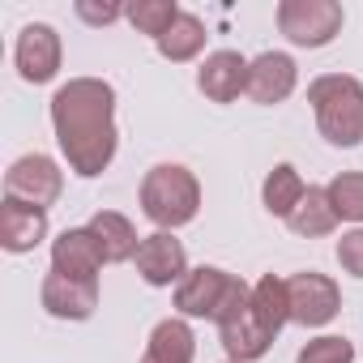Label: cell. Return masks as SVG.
<instances>
[{"instance_id": "1", "label": "cell", "mask_w": 363, "mask_h": 363, "mask_svg": "<svg viewBox=\"0 0 363 363\" xmlns=\"http://www.w3.org/2000/svg\"><path fill=\"white\" fill-rule=\"evenodd\" d=\"M56 145L82 179H94L116 158V90L103 77H73L52 94Z\"/></svg>"}, {"instance_id": "2", "label": "cell", "mask_w": 363, "mask_h": 363, "mask_svg": "<svg viewBox=\"0 0 363 363\" xmlns=\"http://www.w3.org/2000/svg\"><path fill=\"white\" fill-rule=\"evenodd\" d=\"M308 103L316 128L329 145L354 150L363 145V82L350 73H325L308 86Z\"/></svg>"}, {"instance_id": "3", "label": "cell", "mask_w": 363, "mask_h": 363, "mask_svg": "<svg viewBox=\"0 0 363 363\" xmlns=\"http://www.w3.org/2000/svg\"><path fill=\"white\" fill-rule=\"evenodd\" d=\"M201 210V184L189 167L179 162H158L145 171L141 179V214L158 227V231H175L189 227Z\"/></svg>"}, {"instance_id": "4", "label": "cell", "mask_w": 363, "mask_h": 363, "mask_svg": "<svg viewBox=\"0 0 363 363\" xmlns=\"http://www.w3.org/2000/svg\"><path fill=\"white\" fill-rule=\"evenodd\" d=\"M252 295V286L218 265H201V269H189V278L175 286V308L179 316H201V320H227L244 299Z\"/></svg>"}, {"instance_id": "5", "label": "cell", "mask_w": 363, "mask_h": 363, "mask_svg": "<svg viewBox=\"0 0 363 363\" xmlns=\"http://www.w3.org/2000/svg\"><path fill=\"white\" fill-rule=\"evenodd\" d=\"M278 30L295 48H325L342 35V5L337 0H282Z\"/></svg>"}, {"instance_id": "6", "label": "cell", "mask_w": 363, "mask_h": 363, "mask_svg": "<svg viewBox=\"0 0 363 363\" xmlns=\"http://www.w3.org/2000/svg\"><path fill=\"white\" fill-rule=\"evenodd\" d=\"M65 193V171L56 167V158L48 154H22L9 171H5V197H18L26 206H56Z\"/></svg>"}, {"instance_id": "7", "label": "cell", "mask_w": 363, "mask_h": 363, "mask_svg": "<svg viewBox=\"0 0 363 363\" xmlns=\"http://www.w3.org/2000/svg\"><path fill=\"white\" fill-rule=\"evenodd\" d=\"M286 295H291V320L303 325V329H320L337 316L342 308V291L333 278L316 274V269H303V274H291L286 278Z\"/></svg>"}, {"instance_id": "8", "label": "cell", "mask_w": 363, "mask_h": 363, "mask_svg": "<svg viewBox=\"0 0 363 363\" xmlns=\"http://www.w3.org/2000/svg\"><path fill=\"white\" fill-rule=\"evenodd\" d=\"M13 65H18V77L30 82V86L52 82V77L60 73V35H56L48 22L22 26L18 48H13Z\"/></svg>"}, {"instance_id": "9", "label": "cell", "mask_w": 363, "mask_h": 363, "mask_svg": "<svg viewBox=\"0 0 363 363\" xmlns=\"http://www.w3.org/2000/svg\"><path fill=\"white\" fill-rule=\"evenodd\" d=\"M133 261H137V274L150 286H179V282L189 278V252H184V244H179L171 231L145 235Z\"/></svg>"}, {"instance_id": "10", "label": "cell", "mask_w": 363, "mask_h": 363, "mask_svg": "<svg viewBox=\"0 0 363 363\" xmlns=\"http://www.w3.org/2000/svg\"><path fill=\"white\" fill-rule=\"evenodd\" d=\"M218 337H223V350H227L231 363H257L269 350V342H274V333L261 325V316L252 308V295L227 320H218Z\"/></svg>"}, {"instance_id": "11", "label": "cell", "mask_w": 363, "mask_h": 363, "mask_svg": "<svg viewBox=\"0 0 363 363\" xmlns=\"http://www.w3.org/2000/svg\"><path fill=\"white\" fill-rule=\"evenodd\" d=\"M39 299H43L48 316H56V320H90L94 308H99V282H77V278H65V274L48 269V278L39 286Z\"/></svg>"}, {"instance_id": "12", "label": "cell", "mask_w": 363, "mask_h": 363, "mask_svg": "<svg viewBox=\"0 0 363 363\" xmlns=\"http://www.w3.org/2000/svg\"><path fill=\"white\" fill-rule=\"evenodd\" d=\"M43 240H48V210L26 206L18 197L0 201V248L22 257V252H35Z\"/></svg>"}, {"instance_id": "13", "label": "cell", "mask_w": 363, "mask_h": 363, "mask_svg": "<svg viewBox=\"0 0 363 363\" xmlns=\"http://www.w3.org/2000/svg\"><path fill=\"white\" fill-rule=\"evenodd\" d=\"M103 252L90 235V227H69L56 235L52 244V269L65 274V278H77V282H99V269H103Z\"/></svg>"}, {"instance_id": "14", "label": "cell", "mask_w": 363, "mask_h": 363, "mask_svg": "<svg viewBox=\"0 0 363 363\" xmlns=\"http://www.w3.org/2000/svg\"><path fill=\"white\" fill-rule=\"evenodd\" d=\"M295 60L286 52H261L257 60H248V99L261 107L286 103L295 90Z\"/></svg>"}, {"instance_id": "15", "label": "cell", "mask_w": 363, "mask_h": 363, "mask_svg": "<svg viewBox=\"0 0 363 363\" xmlns=\"http://www.w3.org/2000/svg\"><path fill=\"white\" fill-rule=\"evenodd\" d=\"M197 86L210 103H235L248 94V60L240 52H210L197 69Z\"/></svg>"}, {"instance_id": "16", "label": "cell", "mask_w": 363, "mask_h": 363, "mask_svg": "<svg viewBox=\"0 0 363 363\" xmlns=\"http://www.w3.org/2000/svg\"><path fill=\"white\" fill-rule=\"evenodd\" d=\"M193 354H197V337H193L189 320L184 316H167V320L154 325L141 363H193Z\"/></svg>"}, {"instance_id": "17", "label": "cell", "mask_w": 363, "mask_h": 363, "mask_svg": "<svg viewBox=\"0 0 363 363\" xmlns=\"http://www.w3.org/2000/svg\"><path fill=\"white\" fill-rule=\"evenodd\" d=\"M90 235H94V244H99V252H103L107 265H120V261L137 257V248H141L133 223L124 214H116V210H99L90 218Z\"/></svg>"}, {"instance_id": "18", "label": "cell", "mask_w": 363, "mask_h": 363, "mask_svg": "<svg viewBox=\"0 0 363 363\" xmlns=\"http://www.w3.org/2000/svg\"><path fill=\"white\" fill-rule=\"evenodd\" d=\"M206 22L197 18V13H179L175 22H171V30L154 43L158 48V56L162 60H171V65H184V60H193V56H201V48H206Z\"/></svg>"}, {"instance_id": "19", "label": "cell", "mask_w": 363, "mask_h": 363, "mask_svg": "<svg viewBox=\"0 0 363 363\" xmlns=\"http://www.w3.org/2000/svg\"><path fill=\"white\" fill-rule=\"evenodd\" d=\"M286 227H291L299 240H320V235H333L337 214H333V206H329V193L308 184V193H303V201L295 206V214L286 218Z\"/></svg>"}, {"instance_id": "20", "label": "cell", "mask_w": 363, "mask_h": 363, "mask_svg": "<svg viewBox=\"0 0 363 363\" xmlns=\"http://www.w3.org/2000/svg\"><path fill=\"white\" fill-rule=\"evenodd\" d=\"M303 193H308V184H303V175L291 167V162H278L269 175H265V189H261V201H265V210L274 214V218H291L295 214V206L303 201Z\"/></svg>"}, {"instance_id": "21", "label": "cell", "mask_w": 363, "mask_h": 363, "mask_svg": "<svg viewBox=\"0 0 363 363\" xmlns=\"http://www.w3.org/2000/svg\"><path fill=\"white\" fill-rule=\"evenodd\" d=\"M252 308H257V316H261V325L278 337L282 333V325L291 320V295H286V278H278V274H265L257 286H252Z\"/></svg>"}, {"instance_id": "22", "label": "cell", "mask_w": 363, "mask_h": 363, "mask_svg": "<svg viewBox=\"0 0 363 363\" xmlns=\"http://www.w3.org/2000/svg\"><path fill=\"white\" fill-rule=\"evenodd\" d=\"M325 193H329V206H333L337 223H363V171L333 175L325 184Z\"/></svg>"}, {"instance_id": "23", "label": "cell", "mask_w": 363, "mask_h": 363, "mask_svg": "<svg viewBox=\"0 0 363 363\" xmlns=\"http://www.w3.org/2000/svg\"><path fill=\"white\" fill-rule=\"evenodd\" d=\"M179 13H184V9H179L175 0H137V5H128V9H124V18H128L141 35H150L154 43L171 30V22H175Z\"/></svg>"}, {"instance_id": "24", "label": "cell", "mask_w": 363, "mask_h": 363, "mask_svg": "<svg viewBox=\"0 0 363 363\" xmlns=\"http://www.w3.org/2000/svg\"><path fill=\"white\" fill-rule=\"evenodd\" d=\"M295 363H354V342H346V337H312L295 354Z\"/></svg>"}, {"instance_id": "25", "label": "cell", "mask_w": 363, "mask_h": 363, "mask_svg": "<svg viewBox=\"0 0 363 363\" xmlns=\"http://www.w3.org/2000/svg\"><path fill=\"white\" fill-rule=\"evenodd\" d=\"M337 265L350 278H363V227H354V231H346L337 240Z\"/></svg>"}, {"instance_id": "26", "label": "cell", "mask_w": 363, "mask_h": 363, "mask_svg": "<svg viewBox=\"0 0 363 363\" xmlns=\"http://www.w3.org/2000/svg\"><path fill=\"white\" fill-rule=\"evenodd\" d=\"M77 18H86V22H94V26H107V22H116V18H124V9L120 5H86V0H82V5H77Z\"/></svg>"}, {"instance_id": "27", "label": "cell", "mask_w": 363, "mask_h": 363, "mask_svg": "<svg viewBox=\"0 0 363 363\" xmlns=\"http://www.w3.org/2000/svg\"><path fill=\"white\" fill-rule=\"evenodd\" d=\"M227 363H231V359H227Z\"/></svg>"}]
</instances>
